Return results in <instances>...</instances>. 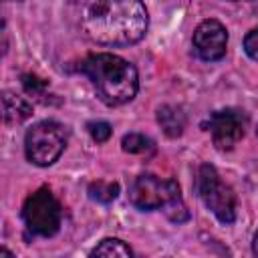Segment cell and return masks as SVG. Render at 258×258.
Here are the masks:
<instances>
[{"instance_id": "1", "label": "cell", "mask_w": 258, "mask_h": 258, "mask_svg": "<svg viewBox=\"0 0 258 258\" xmlns=\"http://www.w3.org/2000/svg\"><path fill=\"white\" fill-rule=\"evenodd\" d=\"M73 18L85 38L107 46L135 44L149 26L141 0H75Z\"/></svg>"}, {"instance_id": "2", "label": "cell", "mask_w": 258, "mask_h": 258, "mask_svg": "<svg viewBox=\"0 0 258 258\" xmlns=\"http://www.w3.org/2000/svg\"><path fill=\"white\" fill-rule=\"evenodd\" d=\"M81 73L89 77L93 83L97 97L109 105L119 107L129 103L139 89V75L137 69L111 52H99L91 54L81 62Z\"/></svg>"}, {"instance_id": "3", "label": "cell", "mask_w": 258, "mask_h": 258, "mask_svg": "<svg viewBox=\"0 0 258 258\" xmlns=\"http://www.w3.org/2000/svg\"><path fill=\"white\" fill-rule=\"evenodd\" d=\"M129 202L141 212L163 210V214L175 224L189 220V210L175 179H161L157 175L143 173L133 179L129 187Z\"/></svg>"}, {"instance_id": "4", "label": "cell", "mask_w": 258, "mask_h": 258, "mask_svg": "<svg viewBox=\"0 0 258 258\" xmlns=\"http://www.w3.org/2000/svg\"><path fill=\"white\" fill-rule=\"evenodd\" d=\"M67 147V129L56 121H38L24 135L26 159L38 167L52 165Z\"/></svg>"}, {"instance_id": "5", "label": "cell", "mask_w": 258, "mask_h": 258, "mask_svg": "<svg viewBox=\"0 0 258 258\" xmlns=\"http://www.w3.org/2000/svg\"><path fill=\"white\" fill-rule=\"evenodd\" d=\"M196 191L204 206L222 222L234 224L236 220V196L222 181L218 169L210 163H202L196 175Z\"/></svg>"}, {"instance_id": "6", "label": "cell", "mask_w": 258, "mask_h": 258, "mask_svg": "<svg viewBox=\"0 0 258 258\" xmlns=\"http://www.w3.org/2000/svg\"><path fill=\"white\" fill-rule=\"evenodd\" d=\"M22 220L32 236L50 238L60 230L62 208L48 187H40L26 198L22 206Z\"/></svg>"}, {"instance_id": "7", "label": "cell", "mask_w": 258, "mask_h": 258, "mask_svg": "<svg viewBox=\"0 0 258 258\" xmlns=\"http://www.w3.org/2000/svg\"><path fill=\"white\" fill-rule=\"evenodd\" d=\"M246 125H248V117L244 111L240 109H222V111H214L208 119V131L212 135L214 145L220 151H228L232 149L246 133Z\"/></svg>"}, {"instance_id": "8", "label": "cell", "mask_w": 258, "mask_h": 258, "mask_svg": "<svg viewBox=\"0 0 258 258\" xmlns=\"http://www.w3.org/2000/svg\"><path fill=\"white\" fill-rule=\"evenodd\" d=\"M191 44H194V52L198 54V58H202L206 62H216V60L224 58V54H226L228 30L220 20L208 18L196 26Z\"/></svg>"}, {"instance_id": "9", "label": "cell", "mask_w": 258, "mask_h": 258, "mask_svg": "<svg viewBox=\"0 0 258 258\" xmlns=\"http://www.w3.org/2000/svg\"><path fill=\"white\" fill-rule=\"evenodd\" d=\"M2 111H4L6 125H18L28 117H32V105L24 97L10 91L2 93Z\"/></svg>"}, {"instance_id": "10", "label": "cell", "mask_w": 258, "mask_h": 258, "mask_svg": "<svg viewBox=\"0 0 258 258\" xmlns=\"http://www.w3.org/2000/svg\"><path fill=\"white\" fill-rule=\"evenodd\" d=\"M157 123L167 137H179L185 129V115L179 107L163 105L157 111Z\"/></svg>"}, {"instance_id": "11", "label": "cell", "mask_w": 258, "mask_h": 258, "mask_svg": "<svg viewBox=\"0 0 258 258\" xmlns=\"http://www.w3.org/2000/svg\"><path fill=\"white\" fill-rule=\"evenodd\" d=\"M123 151L135 153V155H149L155 151V141L143 133H127L121 139Z\"/></svg>"}, {"instance_id": "12", "label": "cell", "mask_w": 258, "mask_h": 258, "mask_svg": "<svg viewBox=\"0 0 258 258\" xmlns=\"http://www.w3.org/2000/svg\"><path fill=\"white\" fill-rule=\"evenodd\" d=\"M91 256H133V250L119 238H105L101 240L99 246H95L91 250Z\"/></svg>"}, {"instance_id": "13", "label": "cell", "mask_w": 258, "mask_h": 258, "mask_svg": "<svg viewBox=\"0 0 258 258\" xmlns=\"http://www.w3.org/2000/svg\"><path fill=\"white\" fill-rule=\"evenodd\" d=\"M87 191H89V198L91 200L101 202V204H109V202L117 200V196H119V183L117 181H103V179H99V181H93Z\"/></svg>"}, {"instance_id": "14", "label": "cell", "mask_w": 258, "mask_h": 258, "mask_svg": "<svg viewBox=\"0 0 258 258\" xmlns=\"http://www.w3.org/2000/svg\"><path fill=\"white\" fill-rule=\"evenodd\" d=\"M20 79H22L24 91H26L30 97H34V99H38V101H42V103H48V99H46V95H48V83H46L44 79H40V77L34 75V73H26V75H22Z\"/></svg>"}, {"instance_id": "15", "label": "cell", "mask_w": 258, "mask_h": 258, "mask_svg": "<svg viewBox=\"0 0 258 258\" xmlns=\"http://www.w3.org/2000/svg\"><path fill=\"white\" fill-rule=\"evenodd\" d=\"M87 129H89V135L93 137V141H97V143H105L113 133V127L107 121H93L87 125Z\"/></svg>"}, {"instance_id": "16", "label": "cell", "mask_w": 258, "mask_h": 258, "mask_svg": "<svg viewBox=\"0 0 258 258\" xmlns=\"http://www.w3.org/2000/svg\"><path fill=\"white\" fill-rule=\"evenodd\" d=\"M244 50L246 54L258 62V28L250 30L246 36H244Z\"/></svg>"}, {"instance_id": "17", "label": "cell", "mask_w": 258, "mask_h": 258, "mask_svg": "<svg viewBox=\"0 0 258 258\" xmlns=\"http://www.w3.org/2000/svg\"><path fill=\"white\" fill-rule=\"evenodd\" d=\"M252 252L258 256V230H256V234H254V242H252Z\"/></svg>"}, {"instance_id": "18", "label": "cell", "mask_w": 258, "mask_h": 258, "mask_svg": "<svg viewBox=\"0 0 258 258\" xmlns=\"http://www.w3.org/2000/svg\"><path fill=\"white\" fill-rule=\"evenodd\" d=\"M232 2H242V0H232Z\"/></svg>"}, {"instance_id": "19", "label": "cell", "mask_w": 258, "mask_h": 258, "mask_svg": "<svg viewBox=\"0 0 258 258\" xmlns=\"http://www.w3.org/2000/svg\"><path fill=\"white\" fill-rule=\"evenodd\" d=\"M256 133H258V129H256Z\"/></svg>"}]
</instances>
